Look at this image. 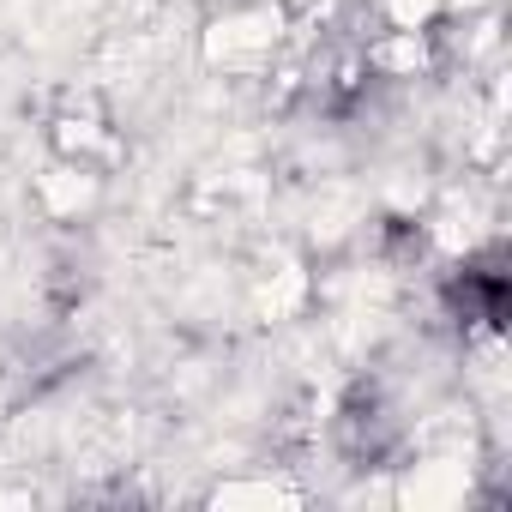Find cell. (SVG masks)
<instances>
[{"instance_id": "cell-1", "label": "cell", "mask_w": 512, "mask_h": 512, "mask_svg": "<svg viewBox=\"0 0 512 512\" xmlns=\"http://www.w3.org/2000/svg\"><path fill=\"white\" fill-rule=\"evenodd\" d=\"M290 13L284 7H229L223 19L205 25V61L223 73H260L278 61Z\"/></svg>"}, {"instance_id": "cell-2", "label": "cell", "mask_w": 512, "mask_h": 512, "mask_svg": "<svg viewBox=\"0 0 512 512\" xmlns=\"http://www.w3.org/2000/svg\"><path fill=\"white\" fill-rule=\"evenodd\" d=\"M49 145H55V157H61V163L97 169V175H109V163L121 157L115 127H109V121H97V115H55V121H49Z\"/></svg>"}, {"instance_id": "cell-3", "label": "cell", "mask_w": 512, "mask_h": 512, "mask_svg": "<svg viewBox=\"0 0 512 512\" xmlns=\"http://www.w3.org/2000/svg\"><path fill=\"white\" fill-rule=\"evenodd\" d=\"M97 193H103V175H97V169H79V163H61V169H49V175L37 181V205H43L55 223H73L79 211H91Z\"/></svg>"}, {"instance_id": "cell-4", "label": "cell", "mask_w": 512, "mask_h": 512, "mask_svg": "<svg viewBox=\"0 0 512 512\" xmlns=\"http://www.w3.org/2000/svg\"><path fill=\"white\" fill-rule=\"evenodd\" d=\"M380 31H434L446 19V0H374Z\"/></svg>"}]
</instances>
